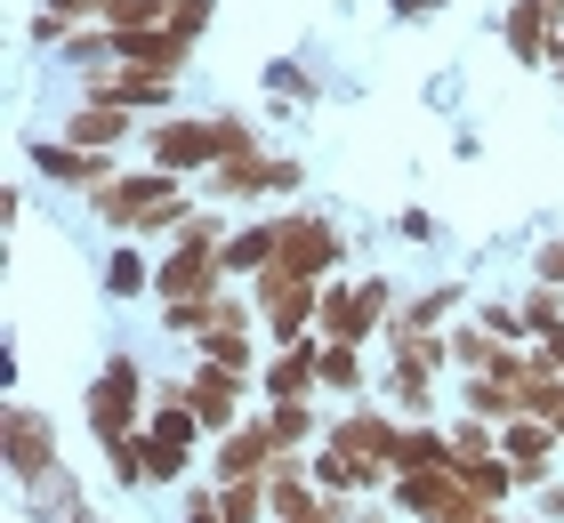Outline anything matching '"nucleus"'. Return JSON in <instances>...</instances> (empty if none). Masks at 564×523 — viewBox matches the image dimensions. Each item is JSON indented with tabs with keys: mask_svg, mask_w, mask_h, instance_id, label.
<instances>
[{
	"mask_svg": "<svg viewBox=\"0 0 564 523\" xmlns=\"http://www.w3.org/2000/svg\"><path fill=\"white\" fill-rule=\"evenodd\" d=\"M226 233H235V226H226L218 209H202V218L177 233L162 258H153V298H162V306H170V298H218V291H226V266H218V242H226Z\"/></svg>",
	"mask_w": 564,
	"mask_h": 523,
	"instance_id": "obj_1",
	"label": "nucleus"
},
{
	"mask_svg": "<svg viewBox=\"0 0 564 523\" xmlns=\"http://www.w3.org/2000/svg\"><path fill=\"white\" fill-rule=\"evenodd\" d=\"M145 411H153V379L138 371L130 355H106V371H97L89 395H82V418H89V435H97V451L145 435Z\"/></svg>",
	"mask_w": 564,
	"mask_h": 523,
	"instance_id": "obj_2",
	"label": "nucleus"
},
{
	"mask_svg": "<svg viewBox=\"0 0 564 523\" xmlns=\"http://www.w3.org/2000/svg\"><path fill=\"white\" fill-rule=\"evenodd\" d=\"M323 443H330V451H347L355 467H364V483L379 491V483H395V443H403V418H395V411H379V403L364 395V403H347V411L323 427Z\"/></svg>",
	"mask_w": 564,
	"mask_h": 523,
	"instance_id": "obj_3",
	"label": "nucleus"
},
{
	"mask_svg": "<svg viewBox=\"0 0 564 523\" xmlns=\"http://www.w3.org/2000/svg\"><path fill=\"white\" fill-rule=\"evenodd\" d=\"M145 162L170 170V177H210L226 162V138H218V113H153L145 129Z\"/></svg>",
	"mask_w": 564,
	"mask_h": 523,
	"instance_id": "obj_4",
	"label": "nucleus"
},
{
	"mask_svg": "<svg viewBox=\"0 0 564 523\" xmlns=\"http://www.w3.org/2000/svg\"><path fill=\"white\" fill-rule=\"evenodd\" d=\"M274 266L306 274V282H330L347 266V233L330 226L323 209H282V218H274Z\"/></svg>",
	"mask_w": 564,
	"mask_h": 523,
	"instance_id": "obj_5",
	"label": "nucleus"
},
{
	"mask_svg": "<svg viewBox=\"0 0 564 523\" xmlns=\"http://www.w3.org/2000/svg\"><path fill=\"white\" fill-rule=\"evenodd\" d=\"M388 500H395V515H412V523H468L476 508H492V500H476V491H468L459 467H420V476H395Z\"/></svg>",
	"mask_w": 564,
	"mask_h": 523,
	"instance_id": "obj_6",
	"label": "nucleus"
},
{
	"mask_svg": "<svg viewBox=\"0 0 564 523\" xmlns=\"http://www.w3.org/2000/svg\"><path fill=\"white\" fill-rule=\"evenodd\" d=\"M82 105H130V113H177V81L170 73H145V65H97L82 73Z\"/></svg>",
	"mask_w": 564,
	"mask_h": 523,
	"instance_id": "obj_7",
	"label": "nucleus"
},
{
	"mask_svg": "<svg viewBox=\"0 0 564 523\" xmlns=\"http://www.w3.org/2000/svg\"><path fill=\"white\" fill-rule=\"evenodd\" d=\"M177 186H186V177H170V170H153V162H145V170H113L106 186L89 194V209H97V226L138 233V218H145V209L162 201V194H177Z\"/></svg>",
	"mask_w": 564,
	"mask_h": 523,
	"instance_id": "obj_8",
	"label": "nucleus"
},
{
	"mask_svg": "<svg viewBox=\"0 0 564 523\" xmlns=\"http://www.w3.org/2000/svg\"><path fill=\"white\" fill-rule=\"evenodd\" d=\"M250 386H259V379H242V371H226V362H202V355H194L186 403H194V418H202L210 435H226V427H242V418H250Z\"/></svg>",
	"mask_w": 564,
	"mask_h": 523,
	"instance_id": "obj_9",
	"label": "nucleus"
},
{
	"mask_svg": "<svg viewBox=\"0 0 564 523\" xmlns=\"http://www.w3.org/2000/svg\"><path fill=\"white\" fill-rule=\"evenodd\" d=\"M306 186V170L299 162H282V153H235V162H218L210 170V194L218 201H259V194H299Z\"/></svg>",
	"mask_w": 564,
	"mask_h": 523,
	"instance_id": "obj_10",
	"label": "nucleus"
},
{
	"mask_svg": "<svg viewBox=\"0 0 564 523\" xmlns=\"http://www.w3.org/2000/svg\"><path fill=\"white\" fill-rule=\"evenodd\" d=\"M274 451H282V435L267 427V411H250L242 427L210 435V451H202V467H210L218 483H235V476H267V467H274Z\"/></svg>",
	"mask_w": 564,
	"mask_h": 523,
	"instance_id": "obj_11",
	"label": "nucleus"
},
{
	"mask_svg": "<svg viewBox=\"0 0 564 523\" xmlns=\"http://www.w3.org/2000/svg\"><path fill=\"white\" fill-rule=\"evenodd\" d=\"M556 451H564V435L549 427V418H532V411L500 418V459L524 476V491H541V483L556 476Z\"/></svg>",
	"mask_w": 564,
	"mask_h": 523,
	"instance_id": "obj_12",
	"label": "nucleus"
},
{
	"mask_svg": "<svg viewBox=\"0 0 564 523\" xmlns=\"http://www.w3.org/2000/svg\"><path fill=\"white\" fill-rule=\"evenodd\" d=\"M379 395H388L395 418H435V411H444V371H435V362H420V355H388Z\"/></svg>",
	"mask_w": 564,
	"mask_h": 523,
	"instance_id": "obj_13",
	"label": "nucleus"
},
{
	"mask_svg": "<svg viewBox=\"0 0 564 523\" xmlns=\"http://www.w3.org/2000/svg\"><path fill=\"white\" fill-rule=\"evenodd\" d=\"M33 170L48 177V186H73V194H97L113 177V153H89L73 138H33Z\"/></svg>",
	"mask_w": 564,
	"mask_h": 523,
	"instance_id": "obj_14",
	"label": "nucleus"
},
{
	"mask_svg": "<svg viewBox=\"0 0 564 523\" xmlns=\"http://www.w3.org/2000/svg\"><path fill=\"white\" fill-rule=\"evenodd\" d=\"M323 386V338H299V347H274L267 371H259V403H291V395H315Z\"/></svg>",
	"mask_w": 564,
	"mask_h": 523,
	"instance_id": "obj_15",
	"label": "nucleus"
},
{
	"mask_svg": "<svg viewBox=\"0 0 564 523\" xmlns=\"http://www.w3.org/2000/svg\"><path fill=\"white\" fill-rule=\"evenodd\" d=\"M556 24H564V0H508V17H500L508 57H517V65H549Z\"/></svg>",
	"mask_w": 564,
	"mask_h": 523,
	"instance_id": "obj_16",
	"label": "nucleus"
},
{
	"mask_svg": "<svg viewBox=\"0 0 564 523\" xmlns=\"http://www.w3.org/2000/svg\"><path fill=\"white\" fill-rule=\"evenodd\" d=\"M138 121H145V113H130V105H73L57 138H73V145H89V153H121L130 138H145Z\"/></svg>",
	"mask_w": 564,
	"mask_h": 523,
	"instance_id": "obj_17",
	"label": "nucleus"
},
{
	"mask_svg": "<svg viewBox=\"0 0 564 523\" xmlns=\"http://www.w3.org/2000/svg\"><path fill=\"white\" fill-rule=\"evenodd\" d=\"M121 41V65H145V73H186L194 65V41L186 33H170V24H153V33H113Z\"/></svg>",
	"mask_w": 564,
	"mask_h": 523,
	"instance_id": "obj_18",
	"label": "nucleus"
},
{
	"mask_svg": "<svg viewBox=\"0 0 564 523\" xmlns=\"http://www.w3.org/2000/svg\"><path fill=\"white\" fill-rule=\"evenodd\" d=\"M218 266H226V282H259V274L274 266V218L235 226V233L218 242Z\"/></svg>",
	"mask_w": 564,
	"mask_h": 523,
	"instance_id": "obj_19",
	"label": "nucleus"
},
{
	"mask_svg": "<svg viewBox=\"0 0 564 523\" xmlns=\"http://www.w3.org/2000/svg\"><path fill=\"white\" fill-rule=\"evenodd\" d=\"M9 467H17V483L48 476V427H41L33 403H9Z\"/></svg>",
	"mask_w": 564,
	"mask_h": 523,
	"instance_id": "obj_20",
	"label": "nucleus"
},
{
	"mask_svg": "<svg viewBox=\"0 0 564 523\" xmlns=\"http://www.w3.org/2000/svg\"><path fill=\"white\" fill-rule=\"evenodd\" d=\"M444 347H452V371H459V379H468V371H508V355H517L508 338H492V330H484L476 314L444 330Z\"/></svg>",
	"mask_w": 564,
	"mask_h": 523,
	"instance_id": "obj_21",
	"label": "nucleus"
},
{
	"mask_svg": "<svg viewBox=\"0 0 564 523\" xmlns=\"http://www.w3.org/2000/svg\"><path fill=\"white\" fill-rule=\"evenodd\" d=\"M452 403H459V411H476V418H492V427H500V418H517V411H524L517 379H500V371H468V379L452 386Z\"/></svg>",
	"mask_w": 564,
	"mask_h": 523,
	"instance_id": "obj_22",
	"label": "nucleus"
},
{
	"mask_svg": "<svg viewBox=\"0 0 564 523\" xmlns=\"http://www.w3.org/2000/svg\"><path fill=\"white\" fill-rule=\"evenodd\" d=\"M315 338H339V347H371L364 323H355V282H347V274H330V282H323V298H315Z\"/></svg>",
	"mask_w": 564,
	"mask_h": 523,
	"instance_id": "obj_23",
	"label": "nucleus"
},
{
	"mask_svg": "<svg viewBox=\"0 0 564 523\" xmlns=\"http://www.w3.org/2000/svg\"><path fill=\"white\" fill-rule=\"evenodd\" d=\"M420 467H452V435H444V418H403L395 476H420Z\"/></svg>",
	"mask_w": 564,
	"mask_h": 523,
	"instance_id": "obj_24",
	"label": "nucleus"
},
{
	"mask_svg": "<svg viewBox=\"0 0 564 523\" xmlns=\"http://www.w3.org/2000/svg\"><path fill=\"white\" fill-rule=\"evenodd\" d=\"M97 282H106V298H153V258H145V242H130V233H121Z\"/></svg>",
	"mask_w": 564,
	"mask_h": 523,
	"instance_id": "obj_25",
	"label": "nucleus"
},
{
	"mask_svg": "<svg viewBox=\"0 0 564 523\" xmlns=\"http://www.w3.org/2000/svg\"><path fill=\"white\" fill-rule=\"evenodd\" d=\"M468 306V291L459 282H435V291H420V298H403L395 306V323L388 330H452V314Z\"/></svg>",
	"mask_w": 564,
	"mask_h": 523,
	"instance_id": "obj_26",
	"label": "nucleus"
},
{
	"mask_svg": "<svg viewBox=\"0 0 564 523\" xmlns=\"http://www.w3.org/2000/svg\"><path fill=\"white\" fill-rule=\"evenodd\" d=\"M517 395H524V411H532V418L564 427V371H556V362H541V347L524 355V379H517Z\"/></svg>",
	"mask_w": 564,
	"mask_h": 523,
	"instance_id": "obj_27",
	"label": "nucleus"
},
{
	"mask_svg": "<svg viewBox=\"0 0 564 523\" xmlns=\"http://www.w3.org/2000/svg\"><path fill=\"white\" fill-rule=\"evenodd\" d=\"M323 386H330V395H347V403H364V395H371V362H364V347H339V338H323Z\"/></svg>",
	"mask_w": 564,
	"mask_h": 523,
	"instance_id": "obj_28",
	"label": "nucleus"
},
{
	"mask_svg": "<svg viewBox=\"0 0 564 523\" xmlns=\"http://www.w3.org/2000/svg\"><path fill=\"white\" fill-rule=\"evenodd\" d=\"M267 411V427L282 435V451H315V435H323V418H315V395H291V403H259Z\"/></svg>",
	"mask_w": 564,
	"mask_h": 523,
	"instance_id": "obj_29",
	"label": "nucleus"
},
{
	"mask_svg": "<svg viewBox=\"0 0 564 523\" xmlns=\"http://www.w3.org/2000/svg\"><path fill=\"white\" fill-rule=\"evenodd\" d=\"M306 476H315V491H330V500H355V491H371L364 467H355L347 451H330V443H323V451H306Z\"/></svg>",
	"mask_w": 564,
	"mask_h": 523,
	"instance_id": "obj_30",
	"label": "nucleus"
},
{
	"mask_svg": "<svg viewBox=\"0 0 564 523\" xmlns=\"http://www.w3.org/2000/svg\"><path fill=\"white\" fill-rule=\"evenodd\" d=\"M395 282L388 274H364V282H355V323H364V338H379V330H388L395 323Z\"/></svg>",
	"mask_w": 564,
	"mask_h": 523,
	"instance_id": "obj_31",
	"label": "nucleus"
},
{
	"mask_svg": "<svg viewBox=\"0 0 564 523\" xmlns=\"http://www.w3.org/2000/svg\"><path fill=\"white\" fill-rule=\"evenodd\" d=\"M476 323L492 330V338H508V347H532V323H524V306H517V298H484V306H476Z\"/></svg>",
	"mask_w": 564,
	"mask_h": 523,
	"instance_id": "obj_32",
	"label": "nucleus"
},
{
	"mask_svg": "<svg viewBox=\"0 0 564 523\" xmlns=\"http://www.w3.org/2000/svg\"><path fill=\"white\" fill-rule=\"evenodd\" d=\"M106 476H113L121 491L153 483V467H145V435H130V443H106Z\"/></svg>",
	"mask_w": 564,
	"mask_h": 523,
	"instance_id": "obj_33",
	"label": "nucleus"
},
{
	"mask_svg": "<svg viewBox=\"0 0 564 523\" xmlns=\"http://www.w3.org/2000/svg\"><path fill=\"white\" fill-rule=\"evenodd\" d=\"M524 323H532V338H541V330H564V291H556V282H524Z\"/></svg>",
	"mask_w": 564,
	"mask_h": 523,
	"instance_id": "obj_34",
	"label": "nucleus"
},
{
	"mask_svg": "<svg viewBox=\"0 0 564 523\" xmlns=\"http://www.w3.org/2000/svg\"><path fill=\"white\" fill-rule=\"evenodd\" d=\"M177 0H113V33H153V24H170Z\"/></svg>",
	"mask_w": 564,
	"mask_h": 523,
	"instance_id": "obj_35",
	"label": "nucleus"
},
{
	"mask_svg": "<svg viewBox=\"0 0 564 523\" xmlns=\"http://www.w3.org/2000/svg\"><path fill=\"white\" fill-rule=\"evenodd\" d=\"M210 17H218V0H177V9H170V33L202 41V33H210Z\"/></svg>",
	"mask_w": 564,
	"mask_h": 523,
	"instance_id": "obj_36",
	"label": "nucleus"
},
{
	"mask_svg": "<svg viewBox=\"0 0 564 523\" xmlns=\"http://www.w3.org/2000/svg\"><path fill=\"white\" fill-rule=\"evenodd\" d=\"M177 523H226V515H218V476L186 483V515H177Z\"/></svg>",
	"mask_w": 564,
	"mask_h": 523,
	"instance_id": "obj_37",
	"label": "nucleus"
},
{
	"mask_svg": "<svg viewBox=\"0 0 564 523\" xmlns=\"http://www.w3.org/2000/svg\"><path fill=\"white\" fill-rule=\"evenodd\" d=\"M41 9H57L65 24H113V0H41Z\"/></svg>",
	"mask_w": 564,
	"mask_h": 523,
	"instance_id": "obj_38",
	"label": "nucleus"
},
{
	"mask_svg": "<svg viewBox=\"0 0 564 523\" xmlns=\"http://www.w3.org/2000/svg\"><path fill=\"white\" fill-rule=\"evenodd\" d=\"M532 282H556L564 291V233H549V242L532 250Z\"/></svg>",
	"mask_w": 564,
	"mask_h": 523,
	"instance_id": "obj_39",
	"label": "nucleus"
},
{
	"mask_svg": "<svg viewBox=\"0 0 564 523\" xmlns=\"http://www.w3.org/2000/svg\"><path fill=\"white\" fill-rule=\"evenodd\" d=\"M267 89H282V97H315V81H306L299 65H267Z\"/></svg>",
	"mask_w": 564,
	"mask_h": 523,
	"instance_id": "obj_40",
	"label": "nucleus"
},
{
	"mask_svg": "<svg viewBox=\"0 0 564 523\" xmlns=\"http://www.w3.org/2000/svg\"><path fill=\"white\" fill-rule=\"evenodd\" d=\"M65 33H73V24H65L57 9H41V17H33V48H65Z\"/></svg>",
	"mask_w": 564,
	"mask_h": 523,
	"instance_id": "obj_41",
	"label": "nucleus"
},
{
	"mask_svg": "<svg viewBox=\"0 0 564 523\" xmlns=\"http://www.w3.org/2000/svg\"><path fill=\"white\" fill-rule=\"evenodd\" d=\"M306 476V451H274V467H267V483H299ZM306 483H315V476H306Z\"/></svg>",
	"mask_w": 564,
	"mask_h": 523,
	"instance_id": "obj_42",
	"label": "nucleus"
},
{
	"mask_svg": "<svg viewBox=\"0 0 564 523\" xmlns=\"http://www.w3.org/2000/svg\"><path fill=\"white\" fill-rule=\"evenodd\" d=\"M532 515H549V523H564V483H556V476H549L541 491H532Z\"/></svg>",
	"mask_w": 564,
	"mask_h": 523,
	"instance_id": "obj_43",
	"label": "nucleus"
},
{
	"mask_svg": "<svg viewBox=\"0 0 564 523\" xmlns=\"http://www.w3.org/2000/svg\"><path fill=\"white\" fill-rule=\"evenodd\" d=\"M395 233H403V242H435V218H427V209H403Z\"/></svg>",
	"mask_w": 564,
	"mask_h": 523,
	"instance_id": "obj_44",
	"label": "nucleus"
},
{
	"mask_svg": "<svg viewBox=\"0 0 564 523\" xmlns=\"http://www.w3.org/2000/svg\"><path fill=\"white\" fill-rule=\"evenodd\" d=\"M435 9H452V0H388V17H403V24H420V17H435Z\"/></svg>",
	"mask_w": 564,
	"mask_h": 523,
	"instance_id": "obj_45",
	"label": "nucleus"
},
{
	"mask_svg": "<svg viewBox=\"0 0 564 523\" xmlns=\"http://www.w3.org/2000/svg\"><path fill=\"white\" fill-rule=\"evenodd\" d=\"M532 347H541V362H556V371H564V330H541Z\"/></svg>",
	"mask_w": 564,
	"mask_h": 523,
	"instance_id": "obj_46",
	"label": "nucleus"
},
{
	"mask_svg": "<svg viewBox=\"0 0 564 523\" xmlns=\"http://www.w3.org/2000/svg\"><path fill=\"white\" fill-rule=\"evenodd\" d=\"M508 515H517V508H476L468 523H508Z\"/></svg>",
	"mask_w": 564,
	"mask_h": 523,
	"instance_id": "obj_47",
	"label": "nucleus"
},
{
	"mask_svg": "<svg viewBox=\"0 0 564 523\" xmlns=\"http://www.w3.org/2000/svg\"><path fill=\"white\" fill-rule=\"evenodd\" d=\"M508 523H549V515H508Z\"/></svg>",
	"mask_w": 564,
	"mask_h": 523,
	"instance_id": "obj_48",
	"label": "nucleus"
},
{
	"mask_svg": "<svg viewBox=\"0 0 564 523\" xmlns=\"http://www.w3.org/2000/svg\"><path fill=\"white\" fill-rule=\"evenodd\" d=\"M347 523H388V515H347Z\"/></svg>",
	"mask_w": 564,
	"mask_h": 523,
	"instance_id": "obj_49",
	"label": "nucleus"
},
{
	"mask_svg": "<svg viewBox=\"0 0 564 523\" xmlns=\"http://www.w3.org/2000/svg\"><path fill=\"white\" fill-rule=\"evenodd\" d=\"M556 81H564V65H556Z\"/></svg>",
	"mask_w": 564,
	"mask_h": 523,
	"instance_id": "obj_50",
	"label": "nucleus"
},
{
	"mask_svg": "<svg viewBox=\"0 0 564 523\" xmlns=\"http://www.w3.org/2000/svg\"><path fill=\"white\" fill-rule=\"evenodd\" d=\"M556 435H564V427H556Z\"/></svg>",
	"mask_w": 564,
	"mask_h": 523,
	"instance_id": "obj_51",
	"label": "nucleus"
}]
</instances>
